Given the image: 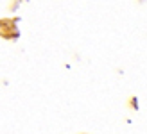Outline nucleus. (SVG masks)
Segmentation results:
<instances>
[]
</instances>
